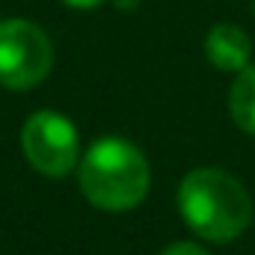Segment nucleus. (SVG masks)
I'll return each instance as SVG.
<instances>
[{"instance_id": "f257e3e1", "label": "nucleus", "mask_w": 255, "mask_h": 255, "mask_svg": "<svg viewBox=\"0 0 255 255\" xmlns=\"http://www.w3.org/2000/svg\"><path fill=\"white\" fill-rule=\"evenodd\" d=\"M178 211L193 235L211 244H229L253 223V199L247 187L214 166L193 169L181 178Z\"/></svg>"}, {"instance_id": "f03ea898", "label": "nucleus", "mask_w": 255, "mask_h": 255, "mask_svg": "<svg viewBox=\"0 0 255 255\" xmlns=\"http://www.w3.org/2000/svg\"><path fill=\"white\" fill-rule=\"evenodd\" d=\"M77 181L86 202L101 211H130L148 193V160L125 136H101L95 139L80 166Z\"/></svg>"}, {"instance_id": "7ed1b4c3", "label": "nucleus", "mask_w": 255, "mask_h": 255, "mask_svg": "<svg viewBox=\"0 0 255 255\" xmlns=\"http://www.w3.org/2000/svg\"><path fill=\"white\" fill-rule=\"evenodd\" d=\"M54 65V45L48 33L27 18L0 21V86L27 92L39 86Z\"/></svg>"}, {"instance_id": "20e7f679", "label": "nucleus", "mask_w": 255, "mask_h": 255, "mask_svg": "<svg viewBox=\"0 0 255 255\" xmlns=\"http://www.w3.org/2000/svg\"><path fill=\"white\" fill-rule=\"evenodd\" d=\"M21 148L36 172L63 178L77 166V128L57 110H36L21 128Z\"/></svg>"}, {"instance_id": "39448f33", "label": "nucleus", "mask_w": 255, "mask_h": 255, "mask_svg": "<svg viewBox=\"0 0 255 255\" xmlns=\"http://www.w3.org/2000/svg\"><path fill=\"white\" fill-rule=\"evenodd\" d=\"M205 57L214 68L238 74L241 68L250 65L253 39L238 24H214L208 30V36H205Z\"/></svg>"}, {"instance_id": "423d86ee", "label": "nucleus", "mask_w": 255, "mask_h": 255, "mask_svg": "<svg viewBox=\"0 0 255 255\" xmlns=\"http://www.w3.org/2000/svg\"><path fill=\"white\" fill-rule=\"evenodd\" d=\"M229 113L232 122L241 128L244 133L255 136V65L250 63L247 68H241L232 80L229 89Z\"/></svg>"}, {"instance_id": "0eeeda50", "label": "nucleus", "mask_w": 255, "mask_h": 255, "mask_svg": "<svg viewBox=\"0 0 255 255\" xmlns=\"http://www.w3.org/2000/svg\"><path fill=\"white\" fill-rule=\"evenodd\" d=\"M160 255H211V253H208V250H202L199 244L181 241V244H172V247H166Z\"/></svg>"}, {"instance_id": "6e6552de", "label": "nucleus", "mask_w": 255, "mask_h": 255, "mask_svg": "<svg viewBox=\"0 0 255 255\" xmlns=\"http://www.w3.org/2000/svg\"><path fill=\"white\" fill-rule=\"evenodd\" d=\"M65 6H71V9H98L101 3H107V0H60Z\"/></svg>"}]
</instances>
